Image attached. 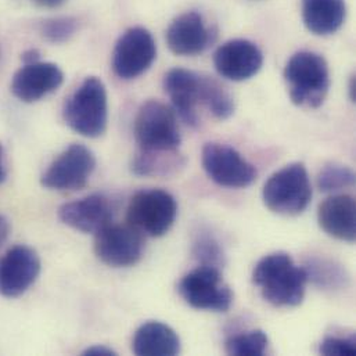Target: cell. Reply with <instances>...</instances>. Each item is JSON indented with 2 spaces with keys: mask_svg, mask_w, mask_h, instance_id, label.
<instances>
[{
  "mask_svg": "<svg viewBox=\"0 0 356 356\" xmlns=\"http://www.w3.org/2000/svg\"><path fill=\"white\" fill-rule=\"evenodd\" d=\"M304 269L308 282L325 290H339L347 286L348 275L346 269L334 261L326 258H311L305 262Z\"/></svg>",
  "mask_w": 356,
  "mask_h": 356,
  "instance_id": "cell-21",
  "label": "cell"
},
{
  "mask_svg": "<svg viewBox=\"0 0 356 356\" xmlns=\"http://www.w3.org/2000/svg\"><path fill=\"white\" fill-rule=\"evenodd\" d=\"M311 198V179L301 163H293L276 171L262 188L265 205L277 215H300L308 208Z\"/></svg>",
  "mask_w": 356,
  "mask_h": 356,
  "instance_id": "cell-5",
  "label": "cell"
},
{
  "mask_svg": "<svg viewBox=\"0 0 356 356\" xmlns=\"http://www.w3.org/2000/svg\"><path fill=\"white\" fill-rule=\"evenodd\" d=\"M356 79L355 76L351 78V82H350V97L353 102L356 100Z\"/></svg>",
  "mask_w": 356,
  "mask_h": 356,
  "instance_id": "cell-34",
  "label": "cell"
},
{
  "mask_svg": "<svg viewBox=\"0 0 356 356\" xmlns=\"http://www.w3.org/2000/svg\"><path fill=\"white\" fill-rule=\"evenodd\" d=\"M96 168V157L90 149L75 143L65 149L40 178L43 187L57 191L83 188Z\"/></svg>",
  "mask_w": 356,
  "mask_h": 356,
  "instance_id": "cell-9",
  "label": "cell"
},
{
  "mask_svg": "<svg viewBox=\"0 0 356 356\" xmlns=\"http://www.w3.org/2000/svg\"><path fill=\"white\" fill-rule=\"evenodd\" d=\"M40 273V258L28 245H14L0 259V296L17 298L26 293Z\"/></svg>",
  "mask_w": 356,
  "mask_h": 356,
  "instance_id": "cell-12",
  "label": "cell"
},
{
  "mask_svg": "<svg viewBox=\"0 0 356 356\" xmlns=\"http://www.w3.org/2000/svg\"><path fill=\"white\" fill-rule=\"evenodd\" d=\"M319 353L326 356H354L356 354L355 336H351V337L327 336L321 343Z\"/></svg>",
  "mask_w": 356,
  "mask_h": 356,
  "instance_id": "cell-28",
  "label": "cell"
},
{
  "mask_svg": "<svg viewBox=\"0 0 356 356\" xmlns=\"http://www.w3.org/2000/svg\"><path fill=\"white\" fill-rule=\"evenodd\" d=\"M213 65L220 76L241 82L259 72L264 65V54L254 42L247 39H233L216 49L213 54Z\"/></svg>",
  "mask_w": 356,
  "mask_h": 356,
  "instance_id": "cell-13",
  "label": "cell"
},
{
  "mask_svg": "<svg viewBox=\"0 0 356 356\" xmlns=\"http://www.w3.org/2000/svg\"><path fill=\"white\" fill-rule=\"evenodd\" d=\"M82 355L85 356H115L117 353L113 351L111 348L108 347H104V346H93V347H89L86 348Z\"/></svg>",
  "mask_w": 356,
  "mask_h": 356,
  "instance_id": "cell-29",
  "label": "cell"
},
{
  "mask_svg": "<svg viewBox=\"0 0 356 356\" xmlns=\"http://www.w3.org/2000/svg\"><path fill=\"white\" fill-rule=\"evenodd\" d=\"M135 138L142 153H178L181 143L175 110L159 100H149L135 120Z\"/></svg>",
  "mask_w": 356,
  "mask_h": 356,
  "instance_id": "cell-4",
  "label": "cell"
},
{
  "mask_svg": "<svg viewBox=\"0 0 356 356\" xmlns=\"http://www.w3.org/2000/svg\"><path fill=\"white\" fill-rule=\"evenodd\" d=\"M96 257L111 268L136 265L145 254L143 234L128 225H107L95 234Z\"/></svg>",
  "mask_w": 356,
  "mask_h": 356,
  "instance_id": "cell-8",
  "label": "cell"
},
{
  "mask_svg": "<svg viewBox=\"0 0 356 356\" xmlns=\"http://www.w3.org/2000/svg\"><path fill=\"white\" fill-rule=\"evenodd\" d=\"M157 57L153 35L142 26L129 28L115 43L113 70L121 79H135L145 74Z\"/></svg>",
  "mask_w": 356,
  "mask_h": 356,
  "instance_id": "cell-10",
  "label": "cell"
},
{
  "mask_svg": "<svg viewBox=\"0 0 356 356\" xmlns=\"http://www.w3.org/2000/svg\"><path fill=\"white\" fill-rule=\"evenodd\" d=\"M202 167L216 184L229 188H244L257 179L255 167L233 147L220 143H207L202 149Z\"/></svg>",
  "mask_w": 356,
  "mask_h": 356,
  "instance_id": "cell-11",
  "label": "cell"
},
{
  "mask_svg": "<svg viewBox=\"0 0 356 356\" xmlns=\"http://www.w3.org/2000/svg\"><path fill=\"white\" fill-rule=\"evenodd\" d=\"M200 102L218 120H227L234 113L233 97L216 79L207 75H201Z\"/></svg>",
  "mask_w": 356,
  "mask_h": 356,
  "instance_id": "cell-22",
  "label": "cell"
},
{
  "mask_svg": "<svg viewBox=\"0 0 356 356\" xmlns=\"http://www.w3.org/2000/svg\"><path fill=\"white\" fill-rule=\"evenodd\" d=\"M284 79L294 104L319 108L330 89V71L323 56L314 51L296 53L284 68Z\"/></svg>",
  "mask_w": 356,
  "mask_h": 356,
  "instance_id": "cell-2",
  "label": "cell"
},
{
  "mask_svg": "<svg viewBox=\"0 0 356 356\" xmlns=\"http://www.w3.org/2000/svg\"><path fill=\"white\" fill-rule=\"evenodd\" d=\"M63 81V71L53 63L24 64L13 76L11 92L18 100L33 103L57 90Z\"/></svg>",
  "mask_w": 356,
  "mask_h": 356,
  "instance_id": "cell-15",
  "label": "cell"
},
{
  "mask_svg": "<svg viewBox=\"0 0 356 356\" xmlns=\"http://www.w3.org/2000/svg\"><path fill=\"white\" fill-rule=\"evenodd\" d=\"M22 61L24 64H32V63H38L39 58H40V53L36 50V49H31V50H26L24 54H22Z\"/></svg>",
  "mask_w": 356,
  "mask_h": 356,
  "instance_id": "cell-31",
  "label": "cell"
},
{
  "mask_svg": "<svg viewBox=\"0 0 356 356\" xmlns=\"http://www.w3.org/2000/svg\"><path fill=\"white\" fill-rule=\"evenodd\" d=\"M252 282L266 302L277 308L298 307L305 297L308 276L287 252L265 255L254 268Z\"/></svg>",
  "mask_w": 356,
  "mask_h": 356,
  "instance_id": "cell-1",
  "label": "cell"
},
{
  "mask_svg": "<svg viewBox=\"0 0 356 356\" xmlns=\"http://www.w3.org/2000/svg\"><path fill=\"white\" fill-rule=\"evenodd\" d=\"M6 178V167H4V154L3 147L0 146V183Z\"/></svg>",
  "mask_w": 356,
  "mask_h": 356,
  "instance_id": "cell-33",
  "label": "cell"
},
{
  "mask_svg": "<svg viewBox=\"0 0 356 356\" xmlns=\"http://www.w3.org/2000/svg\"><path fill=\"white\" fill-rule=\"evenodd\" d=\"M346 15L344 0H302L304 24L315 35L326 36L337 32Z\"/></svg>",
  "mask_w": 356,
  "mask_h": 356,
  "instance_id": "cell-20",
  "label": "cell"
},
{
  "mask_svg": "<svg viewBox=\"0 0 356 356\" xmlns=\"http://www.w3.org/2000/svg\"><path fill=\"white\" fill-rule=\"evenodd\" d=\"M78 22L72 17H57L42 24L40 32L43 38L51 43L67 42L76 32Z\"/></svg>",
  "mask_w": 356,
  "mask_h": 356,
  "instance_id": "cell-27",
  "label": "cell"
},
{
  "mask_svg": "<svg viewBox=\"0 0 356 356\" xmlns=\"http://www.w3.org/2000/svg\"><path fill=\"white\" fill-rule=\"evenodd\" d=\"M184 165L178 153L149 154L139 153L132 161V172L139 177H165L177 172Z\"/></svg>",
  "mask_w": 356,
  "mask_h": 356,
  "instance_id": "cell-23",
  "label": "cell"
},
{
  "mask_svg": "<svg viewBox=\"0 0 356 356\" xmlns=\"http://www.w3.org/2000/svg\"><path fill=\"white\" fill-rule=\"evenodd\" d=\"M193 254L201 266H212L220 269L225 264V252L219 241L208 233L198 234L193 245Z\"/></svg>",
  "mask_w": 356,
  "mask_h": 356,
  "instance_id": "cell-26",
  "label": "cell"
},
{
  "mask_svg": "<svg viewBox=\"0 0 356 356\" xmlns=\"http://www.w3.org/2000/svg\"><path fill=\"white\" fill-rule=\"evenodd\" d=\"M180 297L194 309L227 312L233 304V291L223 282L220 269L198 266L181 277Z\"/></svg>",
  "mask_w": 356,
  "mask_h": 356,
  "instance_id": "cell-7",
  "label": "cell"
},
{
  "mask_svg": "<svg viewBox=\"0 0 356 356\" xmlns=\"http://www.w3.org/2000/svg\"><path fill=\"white\" fill-rule=\"evenodd\" d=\"M212 31L197 11L180 14L167 31V43L178 56H195L212 43Z\"/></svg>",
  "mask_w": 356,
  "mask_h": 356,
  "instance_id": "cell-17",
  "label": "cell"
},
{
  "mask_svg": "<svg viewBox=\"0 0 356 356\" xmlns=\"http://www.w3.org/2000/svg\"><path fill=\"white\" fill-rule=\"evenodd\" d=\"M8 233H10V223L3 215H0V247L7 240Z\"/></svg>",
  "mask_w": 356,
  "mask_h": 356,
  "instance_id": "cell-30",
  "label": "cell"
},
{
  "mask_svg": "<svg viewBox=\"0 0 356 356\" xmlns=\"http://www.w3.org/2000/svg\"><path fill=\"white\" fill-rule=\"evenodd\" d=\"M355 184V172L343 164L329 163L318 175V187L325 193L339 191Z\"/></svg>",
  "mask_w": 356,
  "mask_h": 356,
  "instance_id": "cell-25",
  "label": "cell"
},
{
  "mask_svg": "<svg viewBox=\"0 0 356 356\" xmlns=\"http://www.w3.org/2000/svg\"><path fill=\"white\" fill-rule=\"evenodd\" d=\"M164 89L183 122L188 127H197V106L201 104V74L186 68H172L164 78Z\"/></svg>",
  "mask_w": 356,
  "mask_h": 356,
  "instance_id": "cell-16",
  "label": "cell"
},
{
  "mask_svg": "<svg viewBox=\"0 0 356 356\" xmlns=\"http://www.w3.org/2000/svg\"><path fill=\"white\" fill-rule=\"evenodd\" d=\"M35 3H38L42 7H47V8H56L60 7L65 0H33Z\"/></svg>",
  "mask_w": 356,
  "mask_h": 356,
  "instance_id": "cell-32",
  "label": "cell"
},
{
  "mask_svg": "<svg viewBox=\"0 0 356 356\" xmlns=\"http://www.w3.org/2000/svg\"><path fill=\"white\" fill-rule=\"evenodd\" d=\"M65 124L85 138H99L107 129L108 102L104 83L88 76L64 104Z\"/></svg>",
  "mask_w": 356,
  "mask_h": 356,
  "instance_id": "cell-3",
  "label": "cell"
},
{
  "mask_svg": "<svg viewBox=\"0 0 356 356\" xmlns=\"http://www.w3.org/2000/svg\"><path fill=\"white\" fill-rule=\"evenodd\" d=\"M268 346L269 339L264 330H251L227 339L225 350L229 355L261 356L266 353Z\"/></svg>",
  "mask_w": 356,
  "mask_h": 356,
  "instance_id": "cell-24",
  "label": "cell"
},
{
  "mask_svg": "<svg viewBox=\"0 0 356 356\" xmlns=\"http://www.w3.org/2000/svg\"><path fill=\"white\" fill-rule=\"evenodd\" d=\"M178 216L175 197L163 188L138 191L129 201L127 219L142 234L161 237L174 226Z\"/></svg>",
  "mask_w": 356,
  "mask_h": 356,
  "instance_id": "cell-6",
  "label": "cell"
},
{
  "mask_svg": "<svg viewBox=\"0 0 356 356\" xmlns=\"http://www.w3.org/2000/svg\"><path fill=\"white\" fill-rule=\"evenodd\" d=\"M355 209V200L353 195H332L319 205V226L333 238L354 243L356 237Z\"/></svg>",
  "mask_w": 356,
  "mask_h": 356,
  "instance_id": "cell-18",
  "label": "cell"
},
{
  "mask_svg": "<svg viewBox=\"0 0 356 356\" xmlns=\"http://www.w3.org/2000/svg\"><path fill=\"white\" fill-rule=\"evenodd\" d=\"M113 216L114 208L110 198L99 193L65 202L58 209L60 220L82 233L96 234L111 223Z\"/></svg>",
  "mask_w": 356,
  "mask_h": 356,
  "instance_id": "cell-14",
  "label": "cell"
},
{
  "mask_svg": "<svg viewBox=\"0 0 356 356\" xmlns=\"http://www.w3.org/2000/svg\"><path fill=\"white\" fill-rule=\"evenodd\" d=\"M132 351L139 356H174L180 353L178 333L161 322L143 323L132 340Z\"/></svg>",
  "mask_w": 356,
  "mask_h": 356,
  "instance_id": "cell-19",
  "label": "cell"
}]
</instances>
